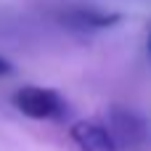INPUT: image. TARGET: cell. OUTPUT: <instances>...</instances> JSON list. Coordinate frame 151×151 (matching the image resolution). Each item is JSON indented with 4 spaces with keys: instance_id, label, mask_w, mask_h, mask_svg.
I'll list each match as a JSON object with an SVG mask.
<instances>
[{
    "instance_id": "cell-3",
    "label": "cell",
    "mask_w": 151,
    "mask_h": 151,
    "mask_svg": "<svg viewBox=\"0 0 151 151\" xmlns=\"http://www.w3.org/2000/svg\"><path fill=\"white\" fill-rule=\"evenodd\" d=\"M58 21H61V27L85 35V32H98V29H109V27L119 24L122 13H106V11H98L90 5H74V8L61 11Z\"/></svg>"
},
{
    "instance_id": "cell-5",
    "label": "cell",
    "mask_w": 151,
    "mask_h": 151,
    "mask_svg": "<svg viewBox=\"0 0 151 151\" xmlns=\"http://www.w3.org/2000/svg\"><path fill=\"white\" fill-rule=\"evenodd\" d=\"M13 72V66H11V61H5L3 56H0V77H5V74H11Z\"/></svg>"
},
{
    "instance_id": "cell-4",
    "label": "cell",
    "mask_w": 151,
    "mask_h": 151,
    "mask_svg": "<svg viewBox=\"0 0 151 151\" xmlns=\"http://www.w3.org/2000/svg\"><path fill=\"white\" fill-rule=\"evenodd\" d=\"M69 135H72L74 146L80 151H119L114 146L109 130L104 125H98V122H88V119L74 122L72 130H69Z\"/></svg>"
},
{
    "instance_id": "cell-2",
    "label": "cell",
    "mask_w": 151,
    "mask_h": 151,
    "mask_svg": "<svg viewBox=\"0 0 151 151\" xmlns=\"http://www.w3.org/2000/svg\"><path fill=\"white\" fill-rule=\"evenodd\" d=\"M13 106L24 114V117H32V119H64L69 106L66 101L50 90V88H37V85H27V88H19L13 96H11Z\"/></svg>"
},
{
    "instance_id": "cell-1",
    "label": "cell",
    "mask_w": 151,
    "mask_h": 151,
    "mask_svg": "<svg viewBox=\"0 0 151 151\" xmlns=\"http://www.w3.org/2000/svg\"><path fill=\"white\" fill-rule=\"evenodd\" d=\"M104 127L109 130L117 149H127V151L143 149L146 135H149V125H146L143 114H138L135 109H127V106H111L106 111Z\"/></svg>"
}]
</instances>
